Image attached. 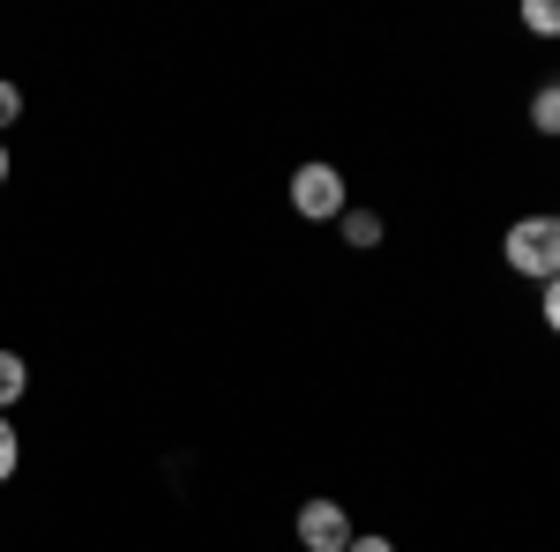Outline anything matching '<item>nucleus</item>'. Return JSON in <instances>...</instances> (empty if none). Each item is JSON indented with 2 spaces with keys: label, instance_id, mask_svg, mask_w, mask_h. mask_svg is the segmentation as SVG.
Listing matches in <instances>:
<instances>
[{
  "label": "nucleus",
  "instance_id": "obj_1",
  "mask_svg": "<svg viewBox=\"0 0 560 552\" xmlns=\"http://www.w3.org/2000/svg\"><path fill=\"white\" fill-rule=\"evenodd\" d=\"M501 255H509L516 277L553 284V277H560V216H516V224H509V239H501Z\"/></svg>",
  "mask_w": 560,
  "mask_h": 552
},
{
  "label": "nucleus",
  "instance_id": "obj_2",
  "mask_svg": "<svg viewBox=\"0 0 560 552\" xmlns=\"http://www.w3.org/2000/svg\"><path fill=\"white\" fill-rule=\"evenodd\" d=\"M292 210H300L306 224H337V216L351 210L345 202V172L337 165H300L292 172Z\"/></svg>",
  "mask_w": 560,
  "mask_h": 552
},
{
  "label": "nucleus",
  "instance_id": "obj_3",
  "mask_svg": "<svg viewBox=\"0 0 560 552\" xmlns=\"http://www.w3.org/2000/svg\"><path fill=\"white\" fill-rule=\"evenodd\" d=\"M292 530H300V545L306 552H345L359 530H351V515L337 508V501H306L300 515H292Z\"/></svg>",
  "mask_w": 560,
  "mask_h": 552
},
{
  "label": "nucleus",
  "instance_id": "obj_4",
  "mask_svg": "<svg viewBox=\"0 0 560 552\" xmlns=\"http://www.w3.org/2000/svg\"><path fill=\"white\" fill-rule=\"evenodd\" d=\"M23 388H31V366H23L15 351H0V411H15V403H23Z\"/></svg>",
  "mask_w": 560,
  "mask_h": 552
},
{
  "label": "nucleus",
  "instance_id": "obj_5",
  "mask_svg": "<svg viewBox=\"0 0 560 552\" xmlns=\"http://www.w3.org/2000/svg\"><path fill=\"white\" fill-rule=\"evenodd\" d=\"M337 224H345L351 247H382V210H345Z\"/></svg>",
  "mask_w": 560,
  "mask_h": 552
},
{
  "label": "nucleus",
  "instance_id": "obj_6",
  "mask_svg": "<svg viewBox=\"0 0 560 552\" xmlns=\"http://www.w3.org/2000/svg\"><path fill=\"white\" fill-rule=\"evenodd\" d=\"M523 31L530 38H560V0H523Z\"/></svg>",
  "mask_w": 560,
  "mask_h": 552
},
{
  "label": "nucleus",
  "instance_id": "obj_7",
  "mask_svg": "<svg viewBox=\"0 0 560 552\" xmlns=\"http://www.w3.org/2000/svg\"><path fill=\"white\" fill-rule=\"evenodd\" d=\"M530 128L560 134V83H538V97H530Z\"/></svg>",
  "mask_w": 560,
  "mask_h": 552
},
{
  "label": "nucleus",
  "instance_id": "obj_8",
  "mask_svg": "<svg viewBox=\"0 0 560 552\" xmlns=\"http://www.w3.org/2000/svg\"><path fill=\"white\" fill-rule=\"evenodd\" d=\"M15 463H23V441H15V425H8V411H0V485L15 478Z\"/></svg>",
  "mask_w": 560,
  "mask_h": 552
},
{
  "label": "nucleus",
  "instance_id": "obj_9",
  "mask_svg": "<svg viewBox=\"0 0 560 552\" xmlns=\"http://www.w3.org/2000/svg\"><path fill=\"white\" fill-rule=\"evenodd\" d=\"M15 120H23V90H15V83H0V134L15 128Z\"/></svg>",
  "mask_w": 560,
  "mask_h": 552
},
{
  "label": "nucleus",
  "instance_id": "obj_10",
  "mask_svg": "<svg viewBox=\"0 0 560 552\" xmlns=\"http://www.w3.org/2000/svg\"><path fill=\"white\" fill-rule=\"evenodd\" d=\"M538 306H546V329H553V337H560V277H553V284H546V292H538Z\"/></svg>",
  "mask_w": 560,
  "mask_h": 552
},
{
  "label": "nucleus",
  "instance_id": "obj_11",
  "mask_svg": "<svg viewBox=\"0 0 560 552\" xmlns=\"http://www.w3.org/2000/svg\"><path fill=\"white\" fill-rule=\"evenodd\" d=\"M345 552H396V545H388V538H366V530H359V538H351Z\"/></svg>",
  "mask_w": 560,
  "mask_h": 552
},
{
  "label": "nucleus",
  "instance_id": "obj_12",
  "mask_svg": "<svg viewBox=\"0 0 560 552\" xmlns=\"http://www.w3.org/2000/svg\"><path fill=\"white\" fill-rule=\"evenodd\" d=\"M0 179H8V150H0Z\"/></svg>",
  "mask_w": 560,
  "mask_h": 552
}]
</instances>
